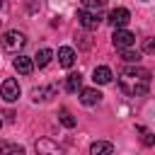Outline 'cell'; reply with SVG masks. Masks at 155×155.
I'll list each match as a JSON object with an SVG mask.
<instances>
[{
  "mask_svg": "<svg viewBox=\"0 0 155 155\" xmlns=\"http://www.w3.org/2000/svg\"><path fill=\"white\" fill-rule=\"evenodd\" d=\"M150 87V73L145 68H124L121 70V90L131 97H140L145 94Z\"/></svg>",
  "mask_w": 155,
  "mask_h": 155,
  "instance_id": "1",
  "label": "cell"
},
{
  "mask_svg": "<svg viewBox=\"0 0 155 155\" xmlns=\"http://www.w3.org/2000/svg\"><path fill=\"white\" fill-rule=\"evenodd\" d=\"M24 44H27V36H24L22 31H17V29L2 34V48H5V51H22Z\"/></svg>",
  "mask_w": 155,
  "mask_h": 155,
  "instance_id": "2",
  "label": "cell"
},
{
  "mask_svg": "<svg viewBox=\"0 0 155 155\" xmlns=\"http://www.w3.org/2000/svg\"><path fill=\"white\" fill-rule=\"evenodd\" d=\"M111 44L121 51V48H131L133 44H136V34L133 31H128V29H114V36H111Z\"/></svg>",
  "mask_w": 155,
  "mask_h": 155,
  "instance_id": "3",
  "label": "cell"
},
{
  "mask_svg": "<svg viewBox=\"0 0 155 155\" xmlns=\"http://www.w3.org/2000/svg\"><path fill=\"white\" fill-rule=\"evenodd\" d=\"M78 22L85 27V29H97L99 24H102V17H99V12H92V10H78Z\"/></svg>",
  "mask_w": 155,
  "mask_h": 155,
  "instance_id": "4",
  "label": "cell"
},
{
  "mask_svg": "<svg viewBox=\"0 0 155 155\" xmlns=\"http://www.w3.org/2000/svg\"><path fill=\"white\" fill-rule=\"evenodd\" d=\"M0 97H2L5 102H17V99H19V85H17L15 78H7V80L0 85Z\"/></svg>",
  "mask_w": 155,
  "mask_h": 155,
  "instance_id": "5",
  "label": "cell"
},
{
  "mask_svg": "<svg viewBox=\"0 0 155 155\" xmlns=\"http://www.w3.org/2000/svg\"><path fill=\"white\" fill-rule=\"evenodd\" d=\"M128 22H131V12H128L126 7H116V10L109 12V24H111L114 29H121V27H126Z\"/></svg>",
  "mask_w": 155,
  "mask_h": 155,
  "instance_id": "6",
  "label": "cell"
},
{
  "mask_svg": "<svg viewBox=\"0 0 155 155\" xmlns=\"http://www.w3.org/2000/svg\"><path fill=\"white\" fill-rule=\"evenodd\" d=\"M75 63V51L70 46H61L58 48V65L61 68H70Z\"/></svg>",
  "mask_w": 155,
  "mask_h": 155,
  "instance_id": "7",
  "label": "cell"
},
{
  "mask_svg": "<svg viewBox=\"0 0 155 155\" xmlns=\"http://www.w3.org/2000/svg\"><path fill=\"white\" fill-rule=\"evenodd\" d=\"M99 99H102V92H99V90H94V87L80 90V102H82L85 107H92V104H97Z\"/></svg>",
  "mask_w": 155,
  "mask_h": 155,
  "instance_id": "8",
  "label": "cell"
},
{
  "mask_svg": "<svg viewBox=\"0 0 155 155\" xmlns=\"http://www.w3.org/2000/svg\"><path fill=\"white\" fill-rule=\"evenodd\" d=\"M12 65H15V70L22 73V75H31V70H34V63H31V58H27V56H17Z\"/></svg>",
  "mask_w": 155,
  "mask_h": 155,
  "instance_id": "9",
  "label": "cell"
},
{
  "mask_svg": "<svg viewBox=\"0 0 155 155\" xmlns=\"http://www.w3.org/2000/svg\"><path fill=\"white\" fill-rule=\"evenodd\" d=\"M92 80H94V85H109L111 82V70L107 65H99V68H94Z\"/></svg>",
  "mask_w": 155,
  "mask_h": 155,
  "instance_id": "10",
  "label": "cell"
},
{
  "mask_svg": "<svg viewBox=\"0 0 155 155\" xmlns=\"http://www.w3.org/2000/svg\"><path fill=\"white\" fill-rule=\"evenodd\" d=\"M56 94V87H34L31 90V99L34 102H46Z\"/></svg>",
  "mask_w": 155,
  "mask_h": 155,
  "instance_id": "11",
  "label": "cell"
},
{
  "mask_svg": "<svg viewBox=\"0 0 155 155\" xmlns=\"http://www.w3.org/2000/svg\"><path fill=\"white\" fill-rule=\"evenodd\" d=\"M51 58H53V51H51V48H41V51H36L34 63H36L39 68H46V65L51 63Z\"/></svg>",
  "mask_w": 155,
  "mask_h": 155,
  "instance_id": "12",
  "label": "cell"
},
{
  "mask_svg": "<svg viewBox=\"0 0 155 155\" xmlns=\"http://www.w3.org/2000/svg\"><path fill=\"white\" fill-rule=\"evenodd\" d=\"M65 90H68V92H78V90H82V75H80V73H70L68 80H65Z\"/></svg>",
  "mask_w": 155,
  "mask_h": 155,
  "instance_id": "13",
  "label": "cell"
},
{
  "mask_svg": "<svg viewBox=\"0 0 155 155\" xmlns=\"http://www.w3.org/2000/svg\"><path fill=\"white\" fill-rule=\"evenodd\" d=\"M90 153L97 155V153H114V143H107V140H97L90 145Z\"/></svg>",
  "mask_w": 155,
  "mask_h": 155,
  "instance_id": "14",
  "label": "cell"
},
{
  "mask_svg": "<svg viewBox=\"0 0 155 155\" xmlns=\"http://www.w3.org/2000/svg\"><path fill=\"white\" fill-rule=\"evenodd\" d=\"M36 150L39 153H61V148L56 145V143H51V140H36Z\"/></svg>",
  "mask_w": 155,
  "mask_h": 155,
  "instance_id": "15",
  "label": "cell"
},
{
  "mask_svg": "<svg viewBox=\"0 0 155 155\" xmlns=\"http://www.w3.org/2000/svg\"><path fill=\"white\" fill-rule=\"evenodd\" d=\"M121 58L126 63H138L140 61V53L138 51H131V48H121Z\"/></svg>",
  "mask_w": 155,
  "mask_h": 155,
  "instance_id": "16",
  "label": "cell"
},
{
  "mask_svg": "<svg viewBox=\"0 0 155 155\" xmlns=\"http://www.w3.org/2000/svg\"><path fill=\"white\" fill-rule=\"evenodd\" d=\"M58 116H61V124H63L65 128H73V126H75V119H73V114H70L68 109H61Z\"/></svg>",
  "mask_w": 155,
  "mask_h": 155,
  "instance_id": "17",
  "label": "cell"
},
{
  "mask_svg": "<svg viewBox=\"0 0 155 155\" xmlns=\"http://www.w3.org/2000/svg\"><path fill=\"white\" fill-rule=\"evenodd\" d=\"M136 131H140V133H143V138H140V140H143V145H155V136H153L150 131H145L143 126H136Z\"/></svg>",
  "mask_w": 155,
  "mask_h": 155,
  "instance_id": "18",
  "label": "cell"
},
{
  "mask_svg": "<svg viewBox=\"0 0 155 155\" xmlns=\"http://www.w3.org/2000/svg\"><path fill=\"white\" fill-rule=\"evenodd\" d=\"M104 5H107V0H82L85 10H102Z\"/></svg>",
  "mask_w": 155,
  "mask_h": 155,
  "instance_id": "19",
  "label": "cell"
},
{
  "mask_svg": "<svg viewBox=\"0 0 155 155\" xmlns=\"http://www.w3.org/2000/svg\"><path fill=\"white\" fill-rule=\"evenodd\" d=\"M0 153H24V148L22 145H12V143H0Z\"/></svg>",
  "mask_w": 155,
  "mask_h": 155,
  "instance_id": "20",
  "label": "cell"
},
{
  "mask_svg": "<svg viewBox=\"0 0 155 155\" xmlns=\"http://www.w3.org/2000/svg\"><path fill=\"white\" fill-rule=\"evenodd\" d=\"M143 53H155V39L153 36L143 39Z\"/></svg>",
  "mask_w": 155,
  "mask_h": 155,
  "instance_id": "21",
  "label": "cell"
},
{
  "mask_svg": "<svg viewBox=\"0 0 155 155\" xmlns=\"http://www.w3.org/2000/svg\"><path fill=\"white\" fill-rule=\"evenodd\" d=\"M0 126H2V119H0Z\"/></svg>",
  "mask_w": 155,
  "mask_h": 155,
  "instance_id": "22",
  "label": "cell"
},
{
  "mask_svg": "<svg viewBox=\"0 0 155 155\" xmlns=\"http://www.w3.org/2000/svg\"><path fill=\"white\" fill-rule=\"evenodd\" d=\"M0 5H2V2H0Z\"/></svg>",
  "mask_w": 155,
  "mask_h": 155,
  "instance_id": "23",
  "label": "cell"
},
{
  "mask_svg": "<svg viewBox=\"0 0 155 155\" xmlns=\"http://www.w3.org/2000/svg\"><path fill=\"white\" fill-rule=\"evenodd\" d=\"M0 22H2V19H0Z\"/></svg>",
  "mask_w": 155,
  "mask_h": 155,
  "instance_id": "24",
  "label": "cell"
}]
</instances>
